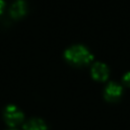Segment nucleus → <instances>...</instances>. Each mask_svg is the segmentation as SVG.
<instances>
[{
  "label": "nucleus",
  "mask_w": 130,
  "mask_h": 130,
  "mask_svg": "<svg viewBox=\"0 0 130 130\" xmlns=\"http://www.w3.org/2000/svg\"><path fill=\"white\" fill-rule=\"evenodd\" d=\"M4 7H5V2H4V0H0V13H2Z\"/></svg>",
  "instance_id": "nucleus-8"
},
{
  "label": "nucleus",
  "mask_w": 130,
  "mask_h": 130,
  "mask_svg": "<svg viewBox=\"0 0 130 130\" xmlns=\"http://www.w3.org/2000/svg\"><path fill=\"white\" fill-rule=\"evenodd\" d=\"M23 113L14 105H8L4 110V119L8 126L15 127L23 120Z\"/></svg>",
  "instance_id": "nucleus-2"
},
{
  "label": "nucleus",
  "mask_w": 130,
  "mask_h": 130,
  "mask_svg": "<svg viewBox=\"0 0 130 130\" xmlns=\"http://www.w3.org/2000/svg\"><path fill=\"white\" fill-rule=\"evenodd\" d=\"M10 130H15V129H10Z\"/></svg>",
  "instance_id": "nucleus-9"
},
{
  "label": "nucleus",
  "mask_w": 130,
  "mask_h": 130,
  "mask_svg": "<svg viewBox=\"0 0 130 130\" xmlns=\"http://www.w3.org/2000/svg\"><path fill=\"white\" fill-rule=\"evenodd\" d=\"M65 59L75 65L87 64L93 59L92 53L83 45L76 44L67 48L64 52Z\"/></svg>",
  "instance_id": "nucleus-1"
},
{
  "label": "nucleus",
  "mask_w": 130,
  "mask_h": 130,
  "mask_svg": "<svg viewBox=\"0 0 130 130\" xmlns=\"http://www.w3.org/2000/svg\"><path fill=\"white\" fill-rule=\"evenodd\" d=\"M90 72H91V76L99 81H105L106 79H108L110 74L109 67L107 66V64L103 62H95L91 66Z\"/></svg>",
  "instance_id": "nucleus-3"
},
{
  "label": "nucleus",
  "mask_w": 130,
  "mask_h": 130,
  "mask_svg": "<svg viewBox=\"0 0 130 130\" xmlns=\"http://www.w3.org/2000/svg\"><path fill=\"white\" fill-rule=\"evenodd\" d=\"M123 92L122 86L117 82H109L108 85L105 87V99L109 102H115L117 101Z\"/></svg>",
  "instance_id": "nucleus-4"
},
{
  "label": "nucleus",
  "mask_w": 130,
  "mask_h": 130,
  "mask_svg": "<svg viewBox=\"0 0 130 130\" xmlns=\"http://www.w3.org/2000/svg\"><path fill=\"white\" fill-rule=\"evenodd\" d=\"M23 130H47V125L42 119H30L23 125Z\"/></svg>",
  "instance_id": "nucleus-6"
},
{
  "label": "nucleus",
  "mask_w": 130,
  "mask_h": 130,
  "mask_svg": "<svg viewBox=\"0 0 130 130\" xmlns=\"http://www.w3.org/2000/svg\"><path fill=\"white\" fill-rule=\"evenodd\" d=\"M26 9H27V5L25 0H15L11 5L9 12L12 17L18 18L26 13Z\"/></svg>",
  "instance_id": "nucleus-5"
},
{
  "label": "nucleus",
  "mask_w": 130,
  "mask_h": 130,
  "mask_svg": "<svg viewBox=\"0 0 130 130\" xmlns=\"http://www.w3.org/2000/svg\"><path fill=\"white\" fill-rule=\"evenodd\" d=\"M122 80H123V82H124L126 85L130 86V71L126 72V73L123 75V78H122Z\"/></svg>",
  "instance_id": "nucleus-7"
}]
</instances>
